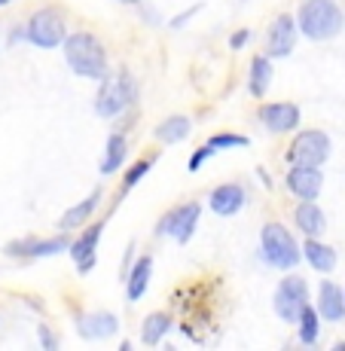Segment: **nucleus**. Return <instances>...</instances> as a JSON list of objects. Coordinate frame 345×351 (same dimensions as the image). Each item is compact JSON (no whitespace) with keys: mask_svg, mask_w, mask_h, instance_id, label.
<instances>
[{"mask_svg":"<svg viewBox=\"0 0 345 351\" xmlns=\"http://www.w3.org/2000/svg\"><path fill=\"white\" fill-rule=\"evenodd\" d=\"M6 3H10V0H0V6H6Z\"/></svg>","mask_w":345,"mask_h":351,"instance_id":"32","label":"nucleus"},{"mask_svg":"<svg viewBox=\"0 0 345 351\" xmlns=\"http://www.w3.org/2000/svg\"><path fill=\"white\" fill-rule=\"evenodd\" d=\"M260 247L263 260L275 269H294L300 263V245L294 241V235L287 232L281 223H266L260 232Z\"/></svg>","mask_w":345,"mask_h":351,"instance_id":"4","label":"nucleus"},{"mask_svg":"<svg viewBox=\"0 0 345 351\" xmlns=\"http://www.w3.org/2000/svg\"><path fill=\"white\" fill-rule=\"evenodd\" d=\"M117 327H119V321L110 312H92L77 321V330L83 339H107V336L117 333Z\"/></svg>","mask_w":345,"mask_h":351,"instance_id":"15","label":"nucleus"},{"mask_svg":"<svg viewBox=\"0 0 345 351\" xmlns=\"http://www.w3.org/2000/svg\"><path fill=\"white\" fill-rule=\"evenodd\" d=\"M318 315L324 321H342L345 318V290L333 281H321L318 290Z\"/></svg>","mask_w":345,"mask_h":351,"instance_id":"14","label":"nucleus"},{"mask_svg":"<svg viewBox=\"0 0 345 351\" xmlns=\"http://www.w3.org/2000/svg\"><path fill=\"white\" fill-rule=\"evenodd\" d=\"M241 205H245V190H241L239 184H223V186H217V190L211 193L214 214H223V217H229V214L241 211Z\"/></svg>","mask_w":345,"mask_h":351,"instance_id":"16","label":"nucleus"},{"mask_svg":"<svg viewBox=\"0 0 345 351\" xmlns=\"http://www.w3.org/2000/svg\"><path fill=\"white\" fill-rule=\"evenodd\" d=\"M98 205H101V190H95V193L86 195V199L80 202V205H73L71 211H64V214H62V220H58V229H64V232H67V229L83 226L86 220H89L92 214H95V208H98Z\"/></svg>","mask_w":345,"mask_h":351,"instance_id":"18","label":"nucleus"},{"mask_svg":"<svg viewBox=\"0 0 345 351\" xmlns=\"http://www.w3.org/2000/svg\"><path fill=\"white\" fill-rule=\"evenodd\" d=\"M208 144L214 150H229V147H248V138H241V134H214Z\"/></svg>","mask_w":345,"mask_h":351,"instance_id":"26","label":"nucleus"},{"mask_svg":"<svg viewBox=\"0 0 345 351\" xmlns=\"http://www.w3.org/2000/svg\"><path fill=\"white\" fill-rule=\"evenodd\" d=\"M260 119L269 132L284 134V132H294L300 125V107L296 104H266L260 110Z\"/></svg>","mask_w":345,"mask_h":351,"instance_id":"12","label":"nucleus"},{"mask_svg":"<svg viewBox=\"0 0 345 351\" xmlns=\"http://www.w3.org/2000/svg\"><path fill=\"white\" fill-rule=\"evenodd\" d=\"M199 217H202V205H195V202L174 208L171 214H165V217L159 220V235H174L180 245H187V241L193 239Z\"/></svg>","mask_w":345,"mask_h":351,"instance_id":"8","label":"nucleus"},{"mask_svg":"<svg viewBox=\"0 0 345 351\" xmlns=\"http://www.w3.org/2000/svg\"><path fill=\"white\" fill-rule=\"evenodd\" d=\"M126 150H128V144H126L123 134H110V138H107L104 159H101V174H113L117 168H123Z\"/></svg>","mask_w":345,"mask_h":351,"instance_id":"23","label":"nucleus"},{"mask_svg":"<svg viewBox=\"0 0 345 351\" xmlns=\"http://www.w3.org/2000/svg\"><path fill=\"white\" fill-rule=\"evenodd\" d=\"M150 275H153V260H150V256H141V260L132 266L128 278H126L128 300H132V302H138L141 296L147 293V285H150Z\"/></svg>","mask_w":345,"mask_h":351,"instance_id":"19","label":"nucleus"},{"mask_svg":"<svg viewBox=\"0 0 345 351\" xmlns=\"http://www.w3.org/2000/svg\"><path fill=\"white\" fill-rule=\"evenodd\" d=\"M287 159L290 165H312V168H321L324 162L330 159V138L324 132H300L294 138V144H290L287 150Z\"/></svg>","mask_w":345,"mask_h":351,"instance_id":"7","label":"nucleus"},{"mask_svg":"<svg viewBox=\"0 0 345 351\" xmlns=\"http://www.w3.org/2000/svg\"><path fill=\"white\" fill-rule=\"evenodd\" d=\"M211 153H214V147H211V144H205L202 150H195V153H193V159H189V165H187V168H189V171H199V168L205 165V159L211 156Z\"/></svg>","mask_w":345,"mask_h":351,"instance_id":"28","label":"nucleus"},{"mask_svg":"<svg viewBox=\"0 0 345 351\" xmlns=\"http://www.w3.org/2000/svg\"><path fill=\"white\" fill-rule=\"evenodd\" d=\"M248 40H251V31H235V37L229 40V46H233V49H241Z\"/></svg>","mask_w":345,"mask_h":351,"instance_id":"30","label":"nucleus"},{"mask_svg":"<svg viewBox=\"0 0 345 351\" xmlns=\"http://www.w3.org/2000/svg\"><path fill=\"white\" fill-rule=\"evenodd\" d=\"M40 342H43L46 348H58V339H56V336H52L46 327H40Z\"/></svg>","mask_w":345,"mask_h":351,"instance_id":"31","label":"nucleus"},{"mask_svg":"<svg viewBox=\"0 0 345 351\" xmlns=\"http://www.w3.org/2000/svg\"><path fill=\"white\" fill-rule=\"evenodd\" d=\"M101 232H104V223H92L83 235H80V239H73V245H71V256H73V263L80 266V272L83 275L89 272V269L95 266V260H98Z\"/></svg>","mask_w":345,"mask_h":351,"instance_id":"10","label":"nucleus"},{"mask_svg":"<svg viewBox=\"0 0 345 351\" xmlns=\"http://www.w3.org/2000/svg\"><path fill=\"white\" fill-rule=\"evenodd\" d=\"M296 46V25H294V16H278L269 28V37H266V49H269V58H284L290 56Z\"/></svg>","mask_w":345,"mask_h":351,"instance_id":"9","label":"nucleus"},{"mask_svg":"<svg viewBox=\"0 0 345 351\" xmlns=\"http://www.w3.org/2000/svg\"><path fill=\"white\" fill-rule=\"evenodd\" d=\"M64 247H67L64 235H56V239H22V241L6 245V254H16V256H52V254H62Z\"/></svg>","mask_w":345,"mask_h":351,"instance_id":"13","label":"nucleus"},{"mask_svg":"<svg viewBox=\"0 0 345 351\" xmlns=\"http://www.w3.org/2000/svg\"><path fill=\"white\" fill-rule=\"evenodd\" d=\"M189 128H193V123H189L187 117H168L156 125V138L162 144H180L189 134Z\"/></svg>","mask_w":345,"mask_h":351,"instance_id":"22","label":"nucleus"},{"mask_svg":"<svg viewBox=\"0 0 345 351\" xmlns=\"http://www.w3.org/2000/svg\"><path fill=\"white\" fill-rule=\"evenodd\" d=\"M199 10H202V3H199V6H189L187 12H180L178 19H171V28H184V25H187L189 19H193V16H195V12H199Z\"/></svg>","mask_w":345,"mask_h":351,"instance_id":"29","label":"nucleus"},{"mask_svg":"<svg viewBox=\"0 0 345 351\" xmlns=\"http://www.w3.org/2000/svg\"><path fill=\"white\" fill-rule=\"evenodd\" d=\"M324 186V178H321V168H312V165H294L287 174V190L300 199H318Z\"/></svg>","mask_w":345,"mask_h":351,"instance_id":"11","label":"nucleus"},{"mask_svg":"<svg viewBox=\"0 0 345 351\" xmlns=\"http://www.w3.org/2000/svg\"><path fill=\"white\" fill-rule=\"evenodd\" d=\"M150 168H153V159H141V162H134V165L126 171V186L141 184V178H144V174L150 171Z\"/></svg>","mask_w":345,"mask_h":351,"instance_id":"27","label":"nucleus"},{"mask_svg":"<svg viewBox=\"0 0 345 351\" xmlns=\"http://www.w3.org/2000/svg\"><path fill=\"white\" fill-rule=\"evenodd\" d=\"M300 28L309 40H333L345 28V16L336 0H306L300 10Z\"/></svg>","mask_w":345,"mask_h":351,"instance_id":"2","label":"nucleus"},{"mask_svg":"<svg viewBox=\"0 0 345 351\" xmlns=\"http://www.w3.org/2000/svg\"><path fill=\"white\" fill-rule=\"evenodd\" d=\"M275 315H278L281 321L287 324H296L302 315V308L309 306V285L306 278H300V275H290V278H284L278 290H275Z\"/></svg>","mask_w":345,"mask_h":351,"instance_id":"6","label":"nucleus"},{"mask_svg":"<svg viewBox=\"0 0 345 351\" xmlns=\"http://www.w3.org/2000/svg\"><path fill=\"white\" fill-rule=\"evenodd\" d=\"M300 342L302 346H315L318 342V336H321V324H318V312L312 306H306L302 308V315H300Z\"/></svg>","mask_w":345,"mask_h":351,"instance_id":"25","label":"nucleus"},{"mask_svg":"<svg viewBox=\"0 0 345 351\" xmlns=\"http://www.w3.org/2000/svg\"><path fill=\"white\" fill-rule=\"evenodd\" d=\"M296 226H300L309 239H318V235L327 229V217H324V211L315 205V199H302V205L296 208Z\"/></svg>","mask_w":345,"mask_h":351,"instance_id":"17","label":"nucleus"},{"mask_svg":"<svg viewBox=\"0 0 345 351\" xmlns=\"http://www.w3.org/2000/svg\"><path fill=\"white\" fill-rule=\"evenodd\" d=\"M302 256L312 263V269H318V272H333V269H336V251H333V247H327V245H321L318 239L306 241Z\"/></svg>","mask_w":345,"mask_h":351,"instance_id":"20","label":"nucleus"},{"mask_svg":"<svg viewBox=\"0 0 345 351\" xmlns=\"http://www.w3.org/2000/svg\"><path fill=\"white\" fill-rule=\"evenodd\" d=\"M128 3H134V0H128Z\"/></svg>","mask_w":345,"mask_h":351,"instance_id":"33","label":"nucleus"},{"mask_svg":"<svg viewBox=\"0 0 345 351\" xmlns=\"http://www.w3.org/2000/svg\"><path fill=\"white\" fill-rule=\"evenodd\" d=\"M168 330H171V318H168L165 312L147 315L144 324H141V342H144V346H159Z\"/></svg>","mask_w":345,"mask_h":351,"instance_id":"21","label":"nucleus"},{"mask_svg":"<svg viewBox=\"0 0 345 351\" xmlns=\"http://www.w3.org/2000/svg\"><path fill=\"white\" fill-rule=\"evenodd\" d=\"M269 83H272V62L266 56H257L251 62V95H266Z\"/></svg>","mask_w":345,"mask_h":351,"instance_id":"24","label":"nucleus"},{"mask_svg":"<svg viewBox=\"0 0 345 351\" xmlns=\"http://www.w3.org/2000/svg\"><path fill=\"white\" fill-rule=\"evenodd\" d=\"M25 37H28L34 46H40V49H56V46H64L67 28H64L62 12L49 10V6H46V10H37L31 16Z\"/></svg>","mask_w":345,"mask_h":351,"instance_id":"5","label":"nucleus"},{"mask_svg":"<svg viewBox=\"0 0 345 351\" xmlns=\"http://www.w3.org/2000/svg\"><path fill=\"white\" fill-rule=\"evenodd\" d=\"M134 95H138V89H134V80L128 73L119 71L113 77H104L98 95H95V113L104 119L119 117V113L134 104Z\"/></svg>","mask_w":345,"mask_h":351,"instance_id":"3","label":"nucleus"},{"mask_svg":"<svg viewBox=\"0 0 345 351\" xmlns=\"http://www.w3.org/2000/svg\"><path fill=\"white\" fill-rule=\"evenodd\" d=\"M64 58H67V67L73 73L86 80H104L107 77V52L104 46L98 43V37L86 31H77V34H67L64 40Z\"/></svg>","mask_w":345,"mask_h":351,"instance_id":"1","label":"nucleus"}]
</instances>
